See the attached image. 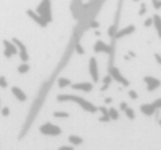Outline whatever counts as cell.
<instances>
[{
  "label": "cell",
  "instance_id": "34",
  "mask_svg": "<svg viewBox=\"0 0 161 150\" xmlns=\"http://www.w3.org/2000/svg\"><path fill=\"white\" fill-rule=\"evenodd\" d=\"M98 120L102 121V123H109L110 118H109V116H101L98 118Z\"/></svg>",
  "mask_w": 161,
  "mask_h": 150
},
{
  "label": "cell",
  "instance_id": "14",
  "mask_svg": "<svg viewBox=\"0 0 161 150\" xmlns=\"http://www.w3.org/2000/svg\"><path fill=\"white\" fill-rule=\"evenodd\" d=\"M140 110L143 115H146V116H151V115H153L154 113L157 112V108L154 107L152 103L151 104H142V105L140 106Z\"/></svg>",
  "mask_w": 161,
  "mask_h": 150
},
{
  "label": "cell",
  "instance_id": "11",
  "mask_svg": "<svg viewBox=\"0 0 161 150\" xmlns=\"http://www.w3.org/2000/svg\"><path fill=\"white\" fill-rule=\"evenodd\" d=\"M135 30H136V27L132 25H128V27H125V28H123V29H120L119 31L117 30V32H116V34H115L114 38L115 39H121L126 36H130L131 33H134Z\"/></svg>",
  "mask_w": 161,
  "mask_h": 150
},
{
  "label": "cell",
  "instance_id": "10",
  "mask_svg": "<svg viewBox=\"0 0 161 150\" xmlns=\"http://www.w3.org/2000/svg\"><path fill=\"white\" fill-rule=\"evenodd\" d=\"M27 14H28V16L30 17V18L32 19V20L34 21V22L36 23V25H40V27H42V28H45V27H47V25H49V23H47V21H45V20H43V19L41 18V17L39 16V14H36V12L34 11V10H31V9H29V10H28V11H27Z\"/></svg>",
  "mask_w": 161,
  "mask_h": 150
},
{
  "label": "cell",
  "instance_id": "44",
  "mask_svg": "<svg viewBox=\"0 0 161 150\" xmlns=\"http://www.w3.org/2000/svg\"><path fill=\"white\" fill-rule=\"evenodd\" d=\"M0 106H1V102H0Z\"/></svg>",
  "mask_w": 161,
  "mask_h": 150
},
{
  "label": "cell",
  "instance_id": "3",
  "mask_svg": "<svg viewBox=\"0 0 161 150\" xmlns=\"http://www.w3.org/2000/svg\"><path fill=\"white\" fill-rule=\"evenodd\" d=\"M94 51L96 53H106L109 55V66L113 65V60H114V45L106 44L104 41L98 40L94 45Z\"/></svg>",
  "mask_w": 161,
  "mask_h": 150
},
{
  "label": "cell",
  "instance_id": "35",
  "mask_svg": "<svg viewBox=\"0 0 161 150\" xmlns=\"http://www.w3.org/2000/svg\"><path fill=\"white\" fill-rule=\"evenodd\" d=\"M127 107H128V104L126 103V102H123V103L119 104V109L123 110V112H125V110L127 109Z\"/></svg>",
  "mask_w": 161,
  "mask_h": 150
},
{
  "label": "cell",
  "instance_id": "13",
  "mask_svg": "<svg viewBox=\"0 0 161 150\" xmlns=\"http://www.w3.org/2000/svg\"><path fill=\"white\" fill-rule=\"evenodd\" d=\"M11 93L14 94V96L16 97L19 102H25V101H27V98H28L27 95H25V93L23 92L20 87H18V86H12Z\"/></svg>",
  "mask_w": 161,
  "mask_h": 150
},
{
  "label": "cell",
  "instance_id": "2",
  "mask_svg": "<svg viewBox=\"0 0 161 150\" xmlns=\"http://www.w3.org/2000/svg\"><path fill=\"white\" fill-rule=\"evenodd\" d=\"M36 12L47 23L52 21V6L51 0H42L40 5L36 7Z\"/></svg>",
  "mask_w": 161,
  "mask_h": 150
},
{
  "label": "cell",
  "instance_id": "42",
  "mask_svg": "<svg viewBox=\"0 0 161 150\" xmlns=\"http://www.w3.org/2000/svg\"><path fill=\"white\" fill-rule=\"evenodd\" d=\"M159 125L161 126V119H159Z\"/></svg>",
  "mask_w": 161,
  "mask_h": 150
},
{
  "label": "cell",
  "instance_id": "23",
  "mask_svg": "<svg viewBox=\"0 0 161 150\" xmlns=\"http://www.w3.org/2000/svg\"><path fill=\"white\" fill-rule=\"evenodd\" d=\"M0 87L1 88H6V87H8V82H7V80H6V77L3 76H0Z\"/></svg>",
  "mask_w": 161,
  "mask_h": 150
},
{
  "label": "cell",
  "instance_id": "26",
  "mask_svg": "<svg viewBox=\"0 0 161 150\" xmlns=\"http://www.w3.org/2000/svg\"><path fill=\"white\" fill-rule=\"evenodd\" d=\"M152 25H153V19H152V18H148V19H146V20L143 21V25H145V27H147V28L151 27Z\"/></svg>",
  "mask_w": 161,
  "mask_h": 150
},
{
  "label": "cell",
  "instance_id": "19",
  "mask_svg": "<svg viewBox=\"0 0 161 150\" xmlns=\"http://www.w3.org/2000/svg\"><path fill=\"white\" fill-rule=\"evenodd\" d=\"M108 113H109V118L112 119V120H117V119L119 118L118 110L115 109V108H109V109H108Z\"/></svg>",
  "mask_w": 161,
  "mask_h": 150
},
{
  "label": "cell",
  "instance_id": "29",
  "mask_svg": "<svg viewBox=\"0 0 161 150\" xmlns=\"http://www.w3.org/2000/svg\"><path fill=\"white\" fill-rule=\"evenodd\" d=\"M147 11V6L146 3H141V7H140V10H139V16H143Z\"/></svg>",
  "mask_w": 161,
  "mask_h": 150
},
{
  "label": "cell",
  "instance_id": "32",
  "mask_svg": "<svg viewBox=\"0 0 161 150\" xmlns=\"http://www.w3.org/2000/svg\"><path fill=\"white\" fill-rule=\"evenodd\" d=\"M152 104H153V106L157 108V109H160V108H161V98L156 99V101H154Z\"/></svg>",
  "mask_w": 161,
  "mask_h": 150
},
{
  "label": "cell",
  "instance_id": "15",
  "mask_svg": "<svg viewBox=\"0 0 161 150\" xmlns=\"http://www.w3.org/2000/svg\"><path fill=\"white\" fill-rule=\"evenodd\" d=\"M152 19H153V25L156 28L157 33H158L159 38L161 39V17L159 14H154Z\"/></svg>",
  "mask_w": 161,
  "mask_h": 150
},
{
  "label": "cell",
  "instance_id": "41",
  "mask_svg": "<svg viewBox=\"0 0 161 150\" xmlns=\"http://www.w3.org/2000/svg\"><path fill=\"white\" fill-rule=\"evenodd\" d=\"M95 33H96V36H99V34H101V32H99V31H96Z\"/></svg>",
  "mask_w": 161,
  "mask_h": 150
},
{
  "label": "cell",
  "instance_id": "8",
  "mask_svg": "<svg viewBox=\"0 0 161 150\" xmlns=\"http://www.w3.org/2000/svg\"><path fill=\"white\" fill-rule=\"evenodd\" d=\"M88 69H90V75L92 76V80L94 83H97L99 80V74H98V66H97V61L95 58H90V65H88Z\"/></svg>",
  "mask_w": 161,
  "mask_h": 150
},
{
  "label": "cell",
  "instance_id": "36",
  "mask_svg": "<svg viewBox=\"0 0 161 150\" xmlns=\"http://www.w3.org/2000/svg\"><path fill=\"white\" fill-rule=\"evenodd\" d=\"M58 150H74V148L69 147V146H62V147H60Z\"/></svg>",
  "mask_w": 161,
  "mask_h": 150
},
{
  "label": "cell",
  "instance_id": "27",
  "mask_svg": "<svg viewBox=\"0 0 161 150\" xmlns=\"http://www.w3.org/2000/svg\"><path fill=\"white\" fill-rule=\"evenodd\" d=\"M98 110L102 113V115L103 116H109V113H108V109L105 107V106H102V107L98 108Z\"/></svg>",
  "mask_w": 161,
  "mask_h": 150
},
{
  "label": "cell",
  "instance_id": "4",
  "mask_svg": "<svg viewBox=\"0 0 161 150\" xmlns=\"http://www.w3.org/2000/svg\"><path fill=\"white\" fill-rule=\"evenodd\" d=\"M108 74L112 76L113 80H115L117 83L121 84L124 87H128V86H129V84H130L129 81H128L125 76H123V74L120 73V69H119L118 67L114 66V65L108 66Z\"/></svg>",
  "mask_w": 161,
  "mask_h": 150
},
{
  "label": "cell",
  "instance_id": "21",
  "mask_svg": "<svg viewBox=\"0 0 161 150\" xmlns=\"http://www.w3.org/2000/svg\"><path fill=\"white\" fill-rule=\"evenodd\" d=\"M53 116L55 117V118H69V114L66 112H54Z\"/></svg>",
  "mask_w": 161,
  "mask_h": 150
},
{
  "label": "cell",
  "instance_id": "22",
  "mask_svg": "<svg viewBox=\"0 0 161 150\" xmlns=\"http://www.w3.org/2000/svg\"><path fill=\"white\" fill-rule=\"evenodd\" d=\"M74 50H75L77 54H84V53H85V50H84L83 47L80 44V42L74 43Z\"/></svg>",
  "mask_w": 161,
  "mask_h": 150
},
{
  "label": "cell",
  "instance_id": "30",
  "mask_svg": "<svg viewBox=\"0 0 161 150\" xmlns=\"http://www.w3.org/2000/svg\"><path fill=\"white\" fill-rule=\"evenodd\" d=\"M1 115H3V117H7L10 115V109L9 107H3V109H1Z\"/></svg>",
  "mask_w": 161,
  "mask_h": 150
},
{
  "label": "cell",
  "instance_id": "20",
  "mask_svg": "<svg viewBox=\"0 0 161 150\" xmlns=\"http://www.w3.org/2000/svg\"><path fill=\"white\" fill-rule=\"evenodd\" d=\"M125 114H126V116H127V118H129L130 120H134V119L136 118V114H135V110L132 109V108L127 107V109L125 110Z\"/></svg>",
  "mask_w": 161,
  "mask_h": 150
},
{
  "label": "cell",
  "instance_id": "31",
  "mask_svg": "<svg viewBox=\"0 0 161 150\" xmlns=\"http://www.w3.org/2000/svg\"><path fill=\"white\" fill-rule=\"evenodd\" d=\"M112 81H113V79H112V76H110L109 74H108V75H106V76L103 79V83L104 84H109V85H110Z\"/></svg>",
  "mask_w": 161,
  "mask_h": 150
},
{
  "label": "cell",
  "instance_id": "18",
  "mask_svg": "<svg viewBox=\"0 0 161 150\" xmlns=\"http://www.w3.org/2000/svg\"><path fill=\"white\" fill-rule=\"evenodd\" d=\"M17 69H18V72L20 74H25V73H28V72L30 71V65L28 64L27 62H23L22 64L19 65Z\"/></svg>",
  "mask_w": 161,
  "mask_h": 150
},
{
  "label": "cell",
  "instance_id": "12",
  "mask_svg": "<svg viewBox=\"0 0 161 150\" xmlns=\"http://www.w3.org/2000/svg\"><path fill=\"white\" fill-rule=\"evenodd\" d=\"M72 88L76 91H83L85 93H90L93 90V84L88 83V82H84V83H76V84H71Z\"/></svg>",
  "mask_w": 161,
  "mask_h": 150
},
{
  "label": "cell",
  "instance_id": "33",
  "mask_svg": "<svg viewBox=\"0 0 161 150\" xmlns=\"http://www.w3.org/2000/svg\"><path fill=\"white\" fill-rule=\"evenodd\" d=\"M90 28H92V29H97V28H99V23L97 22V21H95V20L91 21Z\"/></svg>",
  "mask_w": 161,
  "mask_h": 150
},
{
  "label": "cell",
  "instance_id": "7",
  "mask_svg": "<svg viewBox=\"0 0 161 150\" xmlns=\"http://www.w3.org/2000/svg\"><path fill=\"white\" fill-rule=\"evenodd\" d=\"M3 47H5V50H3V55L6 58H10L14 55L18 54V49H17L16 44H14V41H8V40H3Z\"/></svg>",
  "mask_w": 161,
  "mask_h": 150
},
{
  "label": "cell",
  "instance_id": "43",
  "mask_svg": "<svg viewBox=\"0 0 161 150\" xmlns=\"http://www.w3.org/2000/svg\"><path fill=\"white\" fill-rule=\"evenodd\" d=\"M132 1H139V0H132Z\"/></svg>",
  "mask_w": 161,
  "mask_h": 150
},
{
  "label": "cell",
  "instance_id": "40",
  "mask_svg": "<svg viewBox=\"0 0 161 150\" xmlns=\"http://www.w3.org/2000/svg\"><path fill=\"white\" fill-rule=\"evenodd\" d=\"M128 54H129V55L131 56V58H135V56H136V54H135L134 52H131V51H130V52H128Z\"/></svg>",
  "mask_w": 161,
  "mask_h": 150
},
{
  "label": "cell",
  "instance_id": "16",
  "mask_svg": "<svg viewBox=\"0 0 161 150\" xmlns=\"http://www.w3.org/2000/svg\"><path fill=\"white\" fill-rule=\"evenodd\" d=\"M69 143H72V145L74 146H80L83 143V138H80V137L76 136V135H71V136H69Z\"/></svg>",
  "mask_w": 161,
  "mask_h": 150
},
{
  "label": "cell",
  "instance_id": "1",
  "mask_svg": "<svg viewBox=\"0 0 161 150\" xmlns=\"http://www.w3.org/2000/svg\"><path fill=\"white\" fill-rule=\"evenodd\" d=\"M56 101L58 102H74V103H77L80 107L83 108L84 110L88 113H96L98 110V107L94 105V104L90 103L86 99H84L83 97L77 96V95H69V94H60L56 96Z\"/></svg>",
  "mask_w": 161,
  "mask_h": 150
},
{
  "label": "cell",
  "instance_id": "9",
  "mask_svg": "<svg viewBox=\"0 0 161 150\" xmlns=\"http://www.w3.org/2000/svg\"><path fill=\"white\" fill-rule=\"evenodd\" d=\"M143 82L147 84V90L149 92H153L157 88L161 86V81L153 76H145L143 77Z\"/></svg>",
  "mask_w": 161,
  "mask_h": 150
},
{
  "label": "cell",
  "instance_id": "39",
  "mask_svg": "<svg viewBox=\"0 0 161 150\" xmlns=\"http://www.w3.org/2000/svg\"><path fill=\"white\" fill-rule=\"evenodd\" d=\"M112 102H113L112 97H107V98H105V104H110Z\"/></svg>",
  "mask_w": 161,
  "mask_h": 150
},
{
  "label": "cell",
  "instance_id": "38",
  "mask_svg": "<svg viewBox=\"0 0 161 150\" xmlns=\"http://www.w3.org/2000/svg\"><path fill=\"white\" fill-rule=\"evenodd\" d=\"M108 87H109V84H104V85L101 87V92H105V91H107Z\"/></svg>",
  "mask_w": 161,
  "mask_h": 150
},
{
  "label": "cell",
  "instance_id": "6",
  "mask_svg": "<svg viewBox=\"0 0 161 150\" xmlns=\"http://www.w3.org/2000/svg\"><path fill=\"white\" fill-rule=\"evenodd\" d=\"M12 41L14 42L17 49H18V54H19V56H20V60L22 61V62H28V60H29V53H28L27 47L25 45V43L17 38H14Z\"/></svg>",
  "mask_w": 161,
  "mask_h": 150
},
{
  "label": "cell",
  "instance_id": "24",
  "mask_svg": "<svg viewBox=\"0 0 161 150\" xmlns=\"http://www.w3.org/2000/svg\"><path fill=\"white\" fill-rule=\"evenodd\" d=\"M116 32H117L116 25H110V27L108 28V34H109L112 38H114L115 34H116Z\"/></svg>",
  "mask_w": 161,
  "mask_h": 150
},
{
  "label": "cell",
  "instance_id": "37",
  "mask_svg": "<svg viewBox=\"0 0 161 150\" xmlns=\"http://www.w3.org/2000/svg\"><path fill=\"white\" fill-rule=\"evenodd\" d=\"M154 58H156L157 62H158V63H159V64H160V65H161V55H160V54L156 53V54H154Z\"/></svg>",
  "mask_w": 161,
  "mask_h": 150
},
{
  "label": "cell",
  "instance_id": "17",
  "mask_svg": "<svg viewBox=\"0 0 161 150\" xmlns=\"http://www.w3.org/2000/svg\"><path fill=\"white\" fill-rule=\"evenodd\" d=\"M71 84V80L69 79H65V77H58V85L60 88H64L66 86H69Z\"/></svg>",
  "mask_w": 161,
  "mask_h": 150
},
{
  "label": "cell",
  "instance_id": "25",
  "mask_svg": "<svg viewBox=\"0 0 161 150\" xmlns=\"http://www.w3.org/2000/svg\"><path fill=\"white\" fill-rule=\"evenodd\" d=\"M152 6L156 10L161 9V0H152Z\"/></svg>",
  "mask_w": 161,
  "mask_h": 150
},
{
  "label": "cell",
  "instance_id": "28",
  "mask_svg": "<svg viewBox=\"0 0 161 150\" xmlns=\"http://www.w3.org/2000/svg\"><path fill=\"white\" fill-rule=\"evenodd\" d=\"M128 95H129V97L131 99H137V98H138V94H137L136 91H134V90H130L129 92H128Z\"/></svg>",
  "mask_w": 161,
  "mask_h": 150
},
{
  "label": "cell",
  "instance_id": "5",
  "mask_svg": "<svg viewBox=\"0 0 161 150\" xmlns=\"http://www.w3.org/2000/svg\"><path fill=\"white\" fill-rule=\"evenodd\" d=\"M40 132L45 136H60L62 134V129L51 123H45L40 127Z\"/></svg>",
  "mask_w": 161,
  "mask_h": 150
}]
</instances>
